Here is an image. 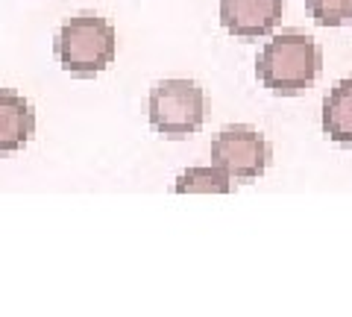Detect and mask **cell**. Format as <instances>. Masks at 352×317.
Masks as SVG:
<instances>
[{
	"label": "cell",
	"mask_w": 352,
	"mask_h": 317,
	"mask_svg": "<svg viewBox=\"0 0 352 317\" xmlns=\"http://www.w3.org/2000/svg\"><path fill=\"white\" fill-rule=\"evenodd\" d=\"M285 0H220V24L229 36L256 41L276 30Z\"/></svg>",
	"instance_id": "obj_5"
},
{
	"label": "cell",
	"mask_w": 352,
	"mask_h": 317,
	"mask_svg": "<svg viewBox=\"0 0 352 317\" xmlns=\"http://www.w3.org/2000/svg\"><path fill=\"white\" fill-rule=\"evenodd\" d=\"M320 127L323 135L338 147H352V76L338 80L323 97Z\"/></svg>",
	"instance_id": "obj_7"
},
{
	"label": "cell",
	"mask_w": 352,
	"mask_h": 317,
	"mask_svg": "<svg viewBox=\"0 0 352 317\" xmlns=\"http://www.w3.org/2000/svg\"><path fill=\"white\" fill-rule=\"evenodd\" d=\"M323 71L320 45L302 30H282L261 45L256 56V80L273 97H300Z\"/></svg>",
	"instance_id": "obj_1"
},
{
	"label": "cell",
	"mask_w": 352,
	"mask_h": 317,
	"mask_svg": "<svg viewBox=\"0 0 352 317\" xmlns=\"http://www.w3.org/2000/svg\"><path fill=\"white\" fill-rule=\"evenodd\" d=\"M305 9L317 27H344L352 21V0H305Z\"/></svg>",
	"instance_id": "obj_9"
},
{
	"label": "cell",
	"mask_w": 352,
	"mask_h": 317,
	"mask_svg": "<svg viewBox=\"0 0 352 317\" xmlns=\"http://www.w3.org/2000/svg\"><path fill=\"white\" fill-rule=\"evenodd\" d=\"M270 141L247 124H229L212 138V165H217L232 182H256L270 168Z\"/></svg>",
	"instance_id": "obj_4"
},
{
	"label": "cell",
	"mask_w": 352,
	"mask_h": 317,
	"mask_svg": "<svg viewBox=\"0 0 352 317\" xmlns=\"http://www.w3.org/2000/svg\"><path fill=\"white\" fill-rule=\"evenodd\" d=\"M36 135V109L24 94L0 89V156L24 150Z\"/></svg>",
	"instance_id": "obj_6"
},
{
	"label": "cell",
	"mask_w": 352,
	"mask_h": 317,
	"mask_svg": "<svg viewBox=\"0 0 352 317\" xmlns=\"http://www.w3.org/2000/svg\"><path fill=\"white\" fill-rule=\"evenodd\" d=\"M232 179L217 165H197L182 171L173 182V194H229Z\"/></svg>",
	"instance_id": "obj_8"
},
{
	"label": "cell",
	"mask_w": 352,
	"mask_h": 317,
	"mask_svg": "<svg viewBox=\"0 0 352 317\" xmlns=\"http://www.w3.org/2000/svg\"><path fill=\"white\" fill-rule=\"evenodd\" d=\"M118 32L106 18L80 12L68 18L53 39V56L65 74L76 80H94L115 62Z\"/></svg>",
	"instance_id": "obj_2"
},
{
	"label": "cell",
	"mask_w": 352,
	"mask_h": 317,
	"mask_svg": "<svg viewBox=\"0 0 352 317\" xmlns=\"http://www.w3.org/2000/svg\"><path fill=\"white\" fill-rule=\"evenodd\" d=\"M153 133L170 141L197 135L206 124V91L197 80H159L147 97Z\"/></svg>",
	"instance_id": "obj_3"
}]
</instances>
